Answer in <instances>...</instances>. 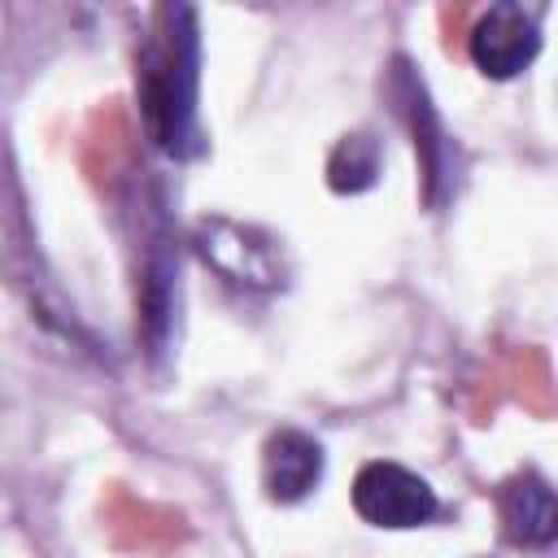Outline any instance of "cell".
Returning <instances> with one entry per match:
<instances>
[{
  "mask_svg": "<svg viewBox=\"0 0 558 558\" xmlns=\"http://www.w3.org/2000/svg\"><path fill=\"white\" fill-rule=\"evenodd\" d=\"M392 96H397V105H401V113H405V122L414 131V148L423 157V179H427V201L436 205L440 201V179H445V135H440V122H436V113L427 105L423 83L410 74L405 61H397Z\"/></svg>",
  "mask_w": 558,
  "mask_h": 558,
  "instance_id": "52a82bcc",
  "label": "cell"
},
{
  "mask_svg": "<svg viewBox=\"0 0 558 558\" xmlns=\"http://www.w3.org/2000/svg\"><path fill=\"white\" fill-rule=\"evenodd\" d=\"M375 179H379V140H371L366 131L344 135L327 161L331 192H366Z\"/></svg>",
  "mask_w": 558,
  "mask_h": 558,
  "instance_id": "ba28073f",
  "label": "cell"
},
{
  "mask_svg": "<svg viewBox=\"0 0 558 558\" xmlns=\"http://www.w3.org/2000/svg\"><path fill=\"white\" fill-rule=\"evenodd\" d=\"M140 113L148 140L170 157H196L201 140V31L196 9L166 4L153 13V31L135 65Z\"/></svg>",
  "mask_w": 558,
  "mask_h": 558,
  "instance_id": "6da1fadb",
  "label": "cell"
},
{
  "mask_svg": "<svg viewBox=\"0 0 558 558\" xmlns=\"http://www.w3.org/2000/svg\"><path fill=\"white\" fill-rule=\"evenodd\" d=\"M501 523H506V536L514 545L545 549L558 536V506H554L549 480H541L536 471L514 475L501 488Z\"/></svg>",
  "mask_w": 558,
  "mask_h": 558,
  "instance_id": "8992f818",
  "label": "cell"
},
{
  "mask_svg": "<svg viewBox=\"0 0 558 558\" xmlns=\"http://www.w3.org/2000/svg\"><path fill=\"white\" fill-rule=\"evenodd\" d=\"M541 52V26L523 4H493L471 26V61L488 78H514Z\"/></svg>",
  "mask_w": 558,
  "mask_h": 558,
  "instance_id": "277c9868",
  "label": "cell"
},
{
  "mask_svg": "<svg viewBox=\"0 0 558 558\" xmlns=\"http://www.w3.org/2000/svg\"><path fill=\"white\" fill-rule=\"evenodd\" d=\"M196 244H201L205 262L218 266L231 283H244V288H275V283H283L279 248L262 231H253V227H240L231 218H205L201 231H196Z\"/></svg>",
  "mask_w": 558,
  "mask_h": 558,
  "instance_id": "3957f363",
  "label": "cell"
},
{
  "mask_svg": "<svg viewBox=\"0 0 558 558\" xmlns=\"http://www.w3.org/2000/svg\"><path fill=\"white\" fill-rule=\"evenodd\" d=\"M353 510L371 527H418L436 514V493L397 462H366L353 480Z\"/></svg>",
  "mask_w": 558,
  "mask_h": 558,
  "instance_id": "7a4b0ae2",
  "label": "cell"
},
{
  "mask_svg": "<svg viewBox=\"0 0 558 558\" xmlns=\"http://www.w3.org/2000/svg\"><path fill=\"white\" fill-rule=\"evenodd\" d=\"M323 480V445L296 427H279L262 449V488L270 501H301Z\"/></svg>",
  "mask_w": 558,
  "mask_h": 558,
  "instance_id": "5b68a950",
  "label": "cell"
}]
</instances>
